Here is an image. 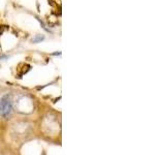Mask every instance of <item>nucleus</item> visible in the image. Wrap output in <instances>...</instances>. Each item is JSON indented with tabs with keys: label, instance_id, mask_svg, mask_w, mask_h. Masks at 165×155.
<instances>
[{
	"label": "nucleus",
	"instance_id": "obj_1",
	"mask_svg": "<svg viewBox=\"0 0 165 155\" xmlns=\"http://www.w3.org/2000/svg\"><path fill=\"white\" fill-rule=\"evenodd\" d=\"M13 111V102H11V96L5 95L0 100V115L2 117H7L10 115Z\"/></svg>",
	"mask_w": 165,
	"mask_h": 155
}]
</instances>
